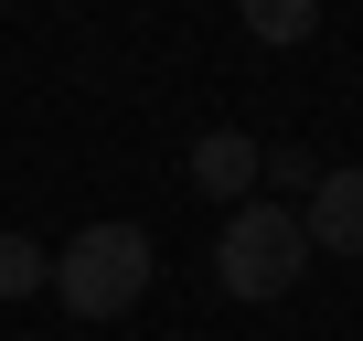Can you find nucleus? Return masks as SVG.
Masks as SVG:
<instances>
[{"label": "nucleus", "instance_id": "obj_1", "mask_svg": "<svg viewBox=\"0 0 363 341\" xmlns=\"http://www.w3.org/2000/svg\"><path fill=\"white\" fill-rule=\"evenodd\" d=\"M150 235L139 224H86V235H65L54 245V299L75 309V320H118V309H139L150 299Z\"/></svg>", "mask_w": 363, "mask_h": 341}, {"label": "nucleus", "instance_id": "obj_2", "mask_svg": "<svg viewBox=\"0 0 363 341\" xmlns=\"http://www.w3.org/2000/svg\"><path fill=\"white\" fill-rule=\"evenodd\" d=\"M214 277H225V299H289L299 277H310V224L289 214V203H235V224H225V245H214Z\"/></svg>", "mask_w": 363, "mask_h": 341}, {"label": "nucleus", "instance_id": "obj_3", "mask_svg": "<svg viewBox=\"0 0 363 341\" xmlns=\"http://www.w3.org/2000/svg\"><path fill=\"white\" fill-rule=\"evenodd\" d=\"M182 182H193V192H214V203H257V182H267V149H257L246 128H203L193 149H182Z\"/></svg>", "mask_w": 363, "mask_h": 341}, {"label": "nucleus", "instance_id": "obj_4", "mask_svg": "<svg viewBox=\"0 0 363 341\" xmlns=\"http://www.w3.org/2000/svg\"><path fill=\"white\" fill-rule=\"evenodd\" d=\"M310 256H363V170L342 160V170H320L310 182Z\"/></svg>", "mask_w": 363, "mask_h": 341}, {"label": "nucleus", "instance_id": "obj_5", "mask_svg": "<svg viewBox=\"0 0 363 341\" xmlns=\"http://www.w3.org/2000/svg\"><path fill=\"white\" fill-rule=\"evenodd\" d=\"M235 22H246L257 43H310V22H320V0H235Z\"/></svg>", "mask_w": 363, "mask_h": 341}, {"label": "nucleus", "instance_id": "obj_6", "mask_svg": "<svg viewBox=\"0 0 363 341\" xmlns=\"http://www.w3.org/2000/svg\"><path fill=\"white\" fill-rule=\"evenodd\" d=\"M33 288H54V245L0 235V299H33Z\"/></svg>", "mask_w": 363, "mask_h": 341}, {"label": "nucleus", "instance_id": "obj_7", "mask_svg": "<svg viewBox=\"0 0 363 341\" xmlns=\"http://www.w3.org/2000/svg\"><path fill=\"white\" fill-rule=\"evenodd\" d=\"M310 182H320L310 149H267V192H310Z\"/></svg>", "mask_w": 363, "mask_h": 341}, {"label": "nucleus", "instance_id": "obj_8", "mask_svg": "<svg viewBox=\"0 0 363 341\" xmlns=\"http://www.w3.org/2000/svg\"><path fill=\"white\" fill-rule=\"evenodd\" d=\"M0 11H11V0H0Z\"/></svg>", "mask_w": 363, "mask_h": 341}]
</instances>
